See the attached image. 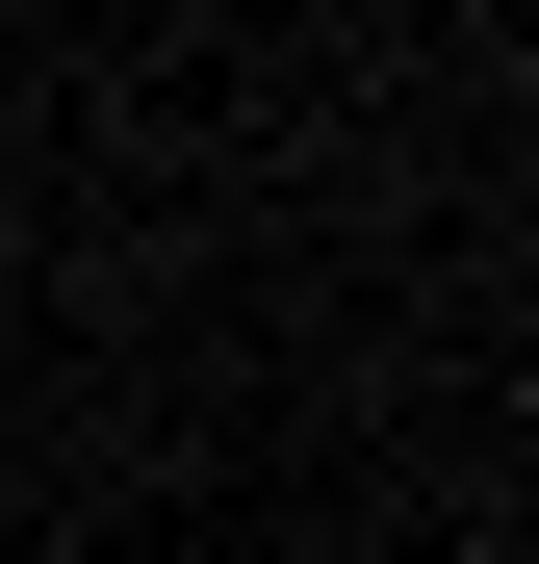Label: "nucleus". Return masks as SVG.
Here are the masks:
<instances>
[{"mask_svg":"<svg viewBox=\"0 0 539 564\" xmlns=\"http://www.w3.org/2000/svg\"><path fill=\"white\" fill-rule=\"evenodd\" d=\"M514 104H539V26H514Z\"/></svg>","mask_w":539,"mask_h":564,"instance_id":"1","label":"nucleus"}]
</instances>
